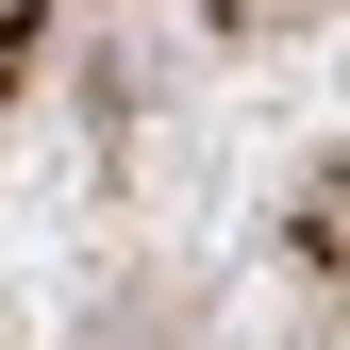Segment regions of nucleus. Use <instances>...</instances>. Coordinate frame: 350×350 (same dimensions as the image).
<instances>
[]
</instances>
